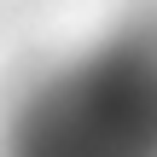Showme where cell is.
Here are the masks:
<instances>
[{"label":"cell","instance_id":"1","mask_svg":"<svg viewBox=\"0 0 157 157\" xmlns=\"http://www.w3.org/2000/svg\"><path fill=\"white\" fill-rule=\"evenodd\" d=\"M0 157H157V0L41 70L0 128Z\"/></svg>","mask_w":157,"mask_h":157}]
</instances>
